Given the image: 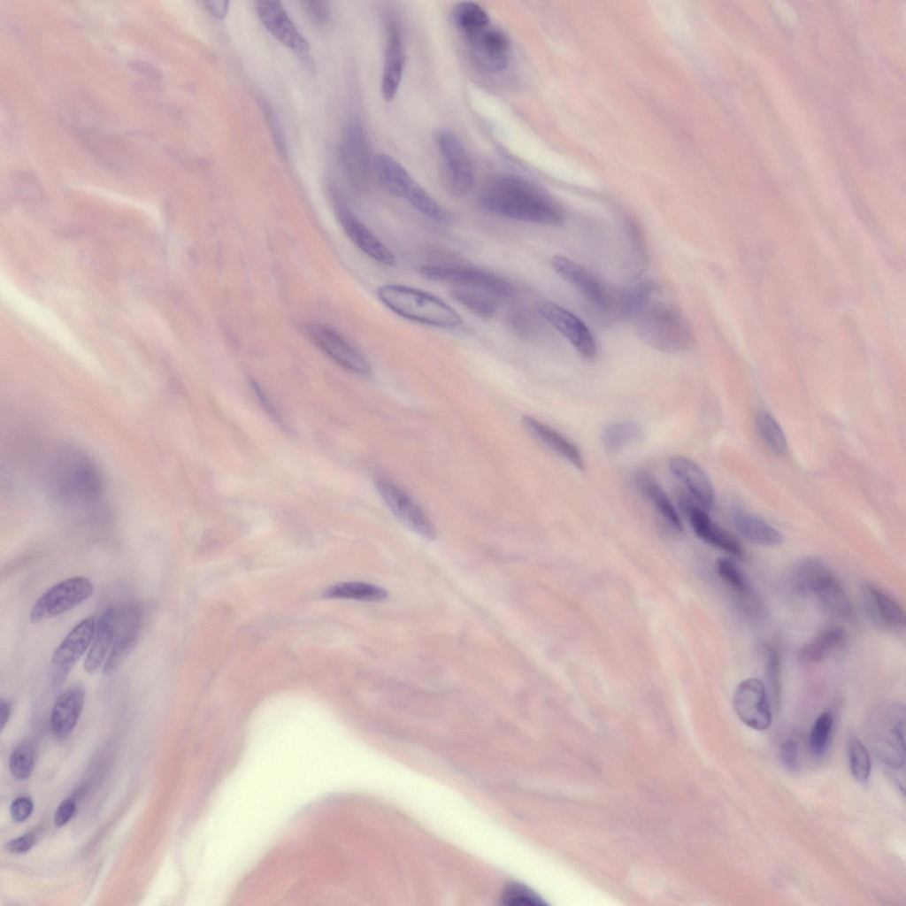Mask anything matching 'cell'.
<instances>
[{"instance_id": "27", "label": "cell", "mask_w": 906, "mask_h": 906, "mask_svg": "<svg viewBox=\"0 0 906 906\" xmlns=\"http://www.w3.org/2000/svg\"><path fill=\"white\" fill-rule=\"evenodd\" d=\"M118 613L119 608L111 606L101 614L84 662V670L88 673L95 672L105 661L113 643Z\"/></svg>"}, {"instance_id": "41", "label": "cell", "mask_w": 906, "mask_h": 906, "mask_svg": "<svg viewBox=\"0 0 906 906\" xmlns=\"http://www.w3.org/2000/svg\"><path fill=\"white\" fill-rule=\"evenodd\" d=\"M833 727V716L823 712L814 722L810 733V747L813 754L820 756L825 751Z\"/></svg>"}, {"instance_id": "19", "label": "cell", "mask_w": 906, "mask_h": 906, "mask_svg": "<svg viewBox=\"0 0 906 906\" xmlns=\"http://www.w3.org/2000/svg\"><path fill=\"white\" fill-rule=\"evenodd\" d=\"M679 505L701 540L733 556H742L743 549L740 541L732 534L714 524L707 511L693 498L682 495Z\"/></svg>"}, {"instance_id": "5", "label": "cell", "mask_w": 906, "mask_h": 906, "mask_svg": "<svg viewBox=\"0 0 906 906\" xmlns=\"http://www.w3.org/2000/svg\"><path fill=\"white\" fill-rule=\"evenodd\" d=\"M871 725L873 747L876 755L892 772L904 769V721L905 710L900 703H889L878 708Z\"/></svg>"}, {"instance_id": "31", "label": "cell", "mask_w": 906, "mask_h": 906, "mask_svg": "<svg viewBox=\"0 0 906 906\" xmlns=\"http://www.w3.org/2000/svg\"><path fill=\"white\" fill-rule=\"evenodd\" d=\"M645 435L643 427L633 420L614 421L604 426L601 432V443L609 453H617L626 447L641 441Z\"/></svg>"}, {"instance_id": "36", "label": "cell", "mask_w": 906, "mask_h": 906, "mask_svg": "<svg viewBox=\"0 0 906 906\" xmlns=\"http://www.w3.org/2000/svg\"><path fill=\"white\" fill-rule=\"evenodd\" d=\"M656 286L649 281L641 282L618 293L617 311L626 317H635L651 300Z\"/></svg>"}, {"instance_id": "16", "label": "cell", "mask_w": 906, "mask_h": 906, "mask_svg": "<svg viewBox=\"0 0 906 906\" xmlns=\"http://www.w3.org/2000/svg\"><path fill=\"white\" fill-rule=\"evenodd\" d=\"M733 704L736 715L747 726L763 731L771 726L769 696L760 680L749 678L740 682L733 693Z\"/></svg>"}, {"instance_id": "52", "label": "cell", "mask_w": 906, "mask_h": 906, "mask_svg": "<svg viewBox=\"0 0 906 906\" xmlns=\"http://www.w3.org/2000/svg\"><path fill=\"white\" fill-rule=\"evenodd\" d=\"M265 113L267 114V119H268V120L270 122L271 129H272L273 134L274 135V141L277 143V146H278L279 150H280V152L283 153V151L285 150L284 140H283V137H282V134L280 132V128L279 127V124L277 122V119L273 114L272 110L270 108L266 109Z\"/></svg>"}, {"instance_id": "15", "label": "cell", "mask_w": 906, "mask_h": 906, "mask_svg": "<svg viewBox=\"0 0 906 906\" xmlns=\"http://www.w3.org/2000/svg\"><path fill=\"white\" fill-rule=\"evenodd\" d=\"M465 41L472 58L485 72L497 73L508 66L511 51V41L500 28L489 24Z\"/></svg>"}, {"instance_id": "44", "label": "cell", "mask_w": 906, "mask_h": 906, "mask_svg": "<svg viewBox=\"0 0 906 906\" xmlns=\"http://www.w3.org/2000/svg\"><path fill=\"white\" fill-rule=\"evenodd\" d=\"M503 902L510 905L518 906H542L544 902L534 892L528 888L513 884L505 891L503 897Z\"/></svg>"}, {"instance_id": "12", "label": "cell", "mask_w": 906, "mask_h": 906, "mask_svg": "<svg viewBox=\"0 0 906 906\" xmlns=\"http://www.w3.org/2000/svg\"><path fill=\"white\" fill-rule=\"evenodd\" d=\"M341 157L351 188L356 191L365 190L369 180L370 158L364 127L356 117L351 118L344 127Z\"/></svg>"}, {"instance_id": "45", "label": "cell", "mask_w": 906, "mask_h": 906, "mask_svg": "<svg viewBox=\"0 0 906 906\" xmlns=\"http://www.w3.org/2000/svg\"><path fill=\"white\" fill-rule=\"evenodd\" d=\"M538 316L540 315L537 311L533 312L528 310H518L511 314L510 324L519 334H532L539 326Z\"/></svg>"}, {"instance_id": "32", "label": "cell", "mask_w": 906, "mask_h": 906, "mask_svg": "<svg viewBox=\"0 0 906 906\" xmlns=\"http://www.w3.org/2000/svg\"><path fill=\"white\" fill-rule=\"evenodd\" d=\"M635 483L641 492L651 502L656 511L676 531H682V523L676 510L665 492L648 472L639 471L635 473Z\"/></svg>"}, {"instance_id": "53", "label": "cell", "mask_w": 906, "mask_h": 906, "mask_svg": "<svg viewBox=\"0 0 906 906\" xmlns=\"http://www.w3.org/2000/svg\"><path fill=\"white\" fill-rule=\"evenodd\" d=\"M11 710H12V705L9 703V701L4 700V699H1V702H0V726H1V730L4 729V727L5 726V725L7 724V722L9 720V718H10V715H11Z\"/></svg>"}, {"instance_id": "6", "label": "cell", "mask_w": 906, "mask_h": 906, "mask_svg": "<svg viewBox=\"0 0 906 906\" xmlns=\"http://www.w3.org/2000/svg\"><path fill=\"white\" fill-rule=\"evenodd\" d=\"M436 143L445 189L452 196H465L472 189L474 181L472 164L465 146L449 130L440 131Z\"/></svg>"}, {"instance_id": "51", "label": "cell", "mask_w": 906, "mask_h": 906, "mask_svg": "<svg viewBox=\"0 0 906 906\" xmlns=\"http://www.w3.org/2000/svg\"><path fill=\"white\" fill-rule=\"evenodd\" d=\"M228 4L229 3L227 1H222V0H219V1H217V0L216 1H203V2H202V4L203 5L205 10L209 13H211L215 18H218V19H224L226 17V13H227V11H228Z\"/></svg>"}, {"instance_id": "21", "label": "cell", "mask_w": 906, "mask_h": 906, "mask_svg": "<svg viewBox=\"0 0 906 906\" xmlns=\"http://www.w3.org/2000/svg\"><path fill=\"white\" fill-rule=\"evenodd\" d=\"M862 597L867 615L876 626L888 631L904 627L906 618L903 609L884 590L872 584H864Z\"/></svg>"}, {"instance_id": "43", "label": "cell", "mask_w": 906, "mask_h": 906, "mask_svg": "<svg viewBox=\"0 0 906 906\" xmlns=\"http://www.w3.org/2000/svg\"><path fill=\"white\" fill-rule=\"evenodd\" d=\"M766 680L771 690L772 696L777 705L780 699V656L775 647H769L765 664Z\"/></svg>"}, {"instance_id": "2", "label": "cell", "mask_w": 906, "mask_h": 906, "mask_svg": "<svg viewBox=\"0 0 906 906\" xmlns=\"http://www.w3.org/2000/svg\"><path fill=\"white\" fill-rule=\"evenodd\" d=\"M43 483L52 501L67 505L90 503L103 491V479L96 465L85 453L67 446L50 456Z\"/></svg>"}, {"instance_id": "54", "label": "cell", "mask_w": 906, "mask_h": 906, "mask_svg": "<svg viewBox=\"0 0 906 906\" xmlns=\"http://www.w3.org/2000/svg\"><path fill=\"white\" fill-rule=\"evenodd\" d=\"M776 4H777L776 8L779 11V12L782 15L785 16L786 19L790 20V21L794 20L795 13L792 10V8L787 5V3H785V2H776Z\"/></svg>"}, {"instance_id": "20", "label": "cell", "mask_w": 906, "mask_h": 906, "mask_svg": "<svg viewBox=\"0 0 906 906\" xmlns=\"http://www.w3.org/2000/svg\"><path fill=\"white\" fill-rule=\"evenodd\" d=\"M141 612L133 604L119 608L112 646L104 661L103 672L112 673L135 648L141 632Z\"/></svg>"}, {"instance_id": "38", "label": "cell", "mask_w": 906, "mask_h": 906, "mask_svg": "<svg viewBox=\"0 0 906 906\" xmlns=\"http://www.w3.org/2000/svg\"><path fill=\"white\" fill-rule=\"evenodd\" d=\"M757 431L767 447L777 455H785L788 444L785 434L777 420L767 412H758L756 416Z\"/></svg>"}, {"instance_id": "30", "label": "cell", "mask_w": 906, "mask_h": 906, "mask_svg": "<svg viewBox=\"0 0 906 906\" xmlns=\"http://www.w3.org/2000/svg\"><path fill=\"white\" fill-rule=\"evenodd\" d=\"M451 296L462 306L482 318L495 315L502 299L493 291L479 287L454 286Z\"/></svg>"}, {"instance_id": "26", "label": "cell", "mask_w": 906, "mask_h": 906, "mask_svg": "<svg viewBox=\"0 0 906 906\" xmlns=\"http://www.w3.org/2000/svg\"><path fill=\"white\" fill-rule=\"evenodd\" d=\"M526 430L537 441L571 463L580 470L585 469L581 452L577 446L559 432L531 416L523 418Z\"/></svg>"}, {"instance_id": "35", "label": "cell", "mask_w": 906, "mask_h": 906, "mask_svg": "<svg viewBox=\"0 0 906 906\" xmlns=\"http://www.w3.org/2000/svg\"><path fill=\"white\" fill-rule=\"evenodd\" d=\"M324 595L327 598L376 602L385 599L388 596V591L371 583L352 581L333 586L325 591Z\"/></svg>"}, {"instance_id": "1", "label": "cell", "mask_w": 906, "mask_h": 906, "mask_svg": "<svg viewBox=\"0 0 906 906\" xmlns=\"http://www.w3.org/2000/svg\"><path fill=\"white\" fill-rule=\"evenodd\" d=\"M479 203L486 211L502 218L548 226L564 222L561 207L549 196L515 175L490 180L480 190Z\"/></svg>"}, {"instance_id": "14", "label": "cell", "mask_w": 906, "mask_h": 906, "mask_svg": "<svg viewBox=\"0 0 906 906\" xmlns=\"http://www.w3.org/2000/svg\"><path fill=\"white\" fill-rule=\"evenodd\" d=\"M541 318L563 334L574 349L585 358L596 354V342L587 325L567 309L549 301L536 304Z\"/></svg>"}, {"instance_id": "18", "label": "cell", "mask_w": 906, "mask_h": 906, "mask_svg": "<svg viewBox=\"0 0 906 906\" xmlns=\"http://www.w3.org/2000/svg\"><path fill=\"white\" fill-rule=\"evenodd\" d=\"M96 626L95 616L83 618L58 646L51 658L54 687L61 685L76 662L88 649L92 642Z\"/></svg>"}, {"instance_id": "37", "label": "cell", "mask_w": 906, "mask_h": 906, "mask_svg": "<svg viewBox=\"0 0 906 906\" xmlns=\"http://www.w3.org/2000/svg\"><path fill=\"white\" fill-rule=\"evenodd\" d=\"M824 610L831 615L847 618L852 612L850 601L836 578L814 595Z\"/></svg>"}, {"instance_id": "13", "label": "cell", "mask_w": 906, "mask_h": 906, "mask_svg": "<svg viewBox=\"0 0 906 906\" xmlns=\"http://www.w3.org/2000/svg\"><path fill=\"white\" fill-rule=\"evenodd\" d=\"M303 331L316 347L341 367L361 376L371 374L365 357L334 329L321 324H308Z\"/></svg>"}, {"instance_id": "24", "label": "cell", "mask_w": 906, "mask_h": 906, "mask_svg": "<svg viewBox=\"0 0 906 906\" xmlns=\"http://www.w3.org/2000/svg\"><path fill=\"white\" fill-rule=\"evenodd\" d=\"M672 473L687 487L692 498L703 509L709 511L715 503L712 484L702 467L692 459L677 456L669 463Z\"/></svg>"}, {"instance_id": "9", "label": "cell", "mask_w": 906, "mask_h": 906, "mask_svg": "<svg viewBox=\"0 0 906 906\" xmlns=\"http://www.w3.org/2000/svg\"><path fill=\"white\" fill-rule=\"evenodd\" d=\"M255 9L261 23L273 36L299 58L307 72L314 73L311 47L281 4L277 1H257Z\"/></svg>"}, {"instance_id": "28", "label": "cell", "mask_w": 906, "mask_h": 906, "mask_svg": "<svg viewBox=\"0 0 906 906\" xmlns=\"http://www.w3.org/2000/svg\"><path fill=\"white\" fill-rule=\"evenodd\" d=\"M733 522L738 533L750 542L763 546H777L783 542V535L778 529L743 509L733 510Z\"/></svg>"}, {"instance_id": "42", "label": "cell", "mask_w": 906, "mask_h": 906, "mask_svg": "<svg viewBox=\"0 0 906 906\" xmlns=\"http://www.w3.org/2000/svg\"><path fill=\"white\" fill-rule=\"evenodd\" d=\"M35 751L29 743L16 747L10 756V770L19 779H27L34 768Z\"/></svg>"}, {"instance_id": "47", "label": "cell", "mask_w": 906, "mask_h": 906, "mask_svg": "<svg viewBox=\"0 0 906 906\" xmlns=\"http://www.w3.org/2000/svg\"><path fill=\"white\" fill-rule=\"evenodd\" d=\"M779 756L781 763L787 770L795 772L798 769V747L795 740L788 739L781 745Z\"/></svg>"}, {"instance_id": "34", "label": "cell", "mask_w": 906, "mask_h": 906, "mask_svg": "<svg viewBox=\"0 0 906 906\" xmlns=\"http://www.w3.org/2000/svg\"><path fill=\"white\" fill-rule=\"evenodd\" d=\"M452 19L464 39L475 35L490 24L487 12L478 4L469 1L457 3L454 6Z\"/></svg>"}, {"instance_id": "3", "label": "cell", "mask_w": 906, "mask_h": 906, "mask_svg": "<svg viewBox=\"0 0 906 906\" xmlns=\"http://www.w3.org/2000/svg\"><path fill=\"white\" fill-rule=\"evenodd\" d=\"M377 296L393 312L412 321L442 328L457 327L463 323L450 305L412 287L386 284L377 289Z\"/></svg>"}, {"instance_id": "49", "label": "cell", "mask_w": 906, "mask_h": 906, "mask_svg": "<svg viewBox=\"0 0 906 906\" xmlns=\"http://www.w3.org/2000/svg\"><path fill=\"white\" fill-rule=\"evenodd\" d=\"M75 811V802L72 799L63 801L58 807L54 821L57 826L65 825L73 817Z\"/></svg>"}, {"instance_id": "48", "label": "cell", "mask_w": 906, "mask_h": 906, "mask_svg": "<svg viewBox=\"0 0 906 906\" xmlns=\"http://www.w3.org/2000/svg\"><path fill=\"white\" fill-rule=\"evenodd\" d=\"M34 804L32 800L27 796H19L15 798L11 804V815L14 821L22 822L26 820L32 813Z\"/></svg>"}, {"instance_id": "39", "label": "cell", "mask_w": 906, "mask_h": 906, "mask_svg": "<svg viewBox=\"0 0 906 906\" xmlns=\"http://www.w3.org/2000/svg\"><path fill=\"white\" fill-rule=\"evenodd\" d=\"M847 754L852 776L859 782H865L871 773V758L865 745L857 736L848 737Z\"/></svg>"}, {"instance_id": "29", "label": "cell", "mask_w": 906, "mask_h": 906, "mask_svg": "<svg viewBox=\"0 0 906 906\" xmlns=\"http://www.w3.org/2000/svg\"><path fill=\"white\" fill-rule=\"evenodd\" d=\"M834 578L829 566L817 557L800 560L793 570L794 585L805 595H815Z\"/></svg>"}, {"instance_id": "17", "label": "cell", "mask_w": 906, "mask_h": 906, "mask_svg": "<svg viewBox=\"0 0 906 906\" xmlns=\"http://www.w3.org/2000/svg\"><path fill=\"white\" fill-rule=\"evenodd\" d=\"M332 195L340 224L353 243L374 261L387 266L395 265L396 257L392 250L359 220L336 190Z\"/></svg>"}, {"instance_id": "23", "label": "cell", "mask_w": 906, "mask_h": 906, "mask_svg": "<svg viewBox=\"0 0 906 906\" xmlns=\"http://www.w3.org/2000/svg\"><path fill=\"white\" fill-rule=\"evenodd\" d=\"M372 165L382 188L395 197L404 199L410 203L422 188L405 168L390 155L377 154Z\"/></svg>"}, {"instance_id": "46", "label": "cell", "mask_w": 906, "mask_h": 906, "mask_svg": "<svg viewBox=\"0 0 906 906\" xmlns=\"http://www.w3.org/2000/svg\"><path fill=\"white\" fill-rule=\"evenodd\" d=\"M301 5L305 14L317 26H324L330 19V8L323 1H303Z\"/></svg>"}, {"instance_id": "7", "label": "cell", "mask_w": 906, "mask_h": 906, "mask_svg": "<svg viewBox=\"0 0 906 906\" xmlns=\"http://www.w3.org/2000/svg\"><path fill=\"white\" fill-rule=\"evenodd\" d=\"M92 582L84 576H73L48 588L35 602L29 614L33 624L65 613L88 599L93 593Z\"/></svg>"}, {"instance_id": "4", "label": "cell", "mask_w": 906, "mask_h": 906, "mask_svg": "<svg viewBox=\"0 0 906 906\" xmlns=\"http://www.w3.org/2000/svg\"><path fill=\"white\" fill-rule=\"evenodd\" d=\"M635 319L640 338L659 351L680 352L687 349L692 342L686 318L671 303L650 300Z\"/></svg>"}, {"instance_id": "40", "label": "cell", "mask_w": 906, "mask_h": 906, "mask_svg": "<svg viewBox=\"0 0 906 906\" xmlns=\"http://www.w3.org/2000/svg\"><path fill=\"white\" fill-rule=\"evenodd\" d=\"M716 572L738 595L749 599L753 592L749 582L741 569L728 558H718L715 564Z\"/></svg>"}, {"instance_id": "50", "label": "cell", "mask_w": 906, "mask_h": 906, "mask_svg": "<svg viewBox=\"0 0 906 906\" xmlns=\"http://www.w3.org/2000/svg\"><path fill=\"white\" fill-rule=\"evenodd\" d=\"M35 842V834L28 833L9 841L6 845V848L12 853L21 854L29 850Z\"/></svg>"}, {"instance_id": "8", "label": "cell", "mask_w": 906, "mask_h": 906, "mask_svg": "<svg viewBox=\"0 0 906 906\" xmlns=\"http://www.w3.org/2000/svg\"><path fill=\"white\" fill-rule=\"evenodd\" d=\"M375 488L394 516L407 528L426 540H434L436 529L419 504L391 479L380 476Z\"/></svg>"}, {"instance_id": "22", "label": "cell", "mask_w": 906, "mask_h": 906, "mask_svg": "<svg viewBox=\"0 0 906 906\" xmlns=\"http://www.w3.org/2000/svg\"><path fill=\"white\" fill-rule=\"evenodd\" d=\"M405 64L404 45L401 30L395 22L388 23L384 64L381 74L380 91L386 101H391L397 94Z\"/></svg>"}, {"instance_id": "10", "label": "cell", "mask_w": 906, "mask_h": 906, "mask_svg": "<svg viewBox=\"0 0 906 906\" xmlns=\"http://www.w3.org/2000/svg\"><path fill=\"white\" fill-rule=\"evenodd\" d=\"M554 271L572 285L595 310L608 313L617 311L618 293L582 265L564 256L551 259Z\"/></svg>"}, {"instance_id": "33", "label": "cell", "mask_w": 906, "mask_h": 906, "mask_svg": "<svg viewBox=\"0 0 906 906\" xmlns=\"http://www.w3.org/2000/svg\"><path fill=\"white\" fill-rule=\"evenodd\" d=\"M844 632L838 626L828 627L806 642L800 650L801 659L817 664L826 659L843 642Z\"/></svg>"}, {"instance_id": "11", "label": "cell", "mask_w": 906, "mask_h": 906, "mask_svg": "<svg viewBox=\"0 0 906 906\" xmlns=\"http://www.w3.org/2000/svg\"><path fill=\"white\" fill-rule=\"evenodd\" d=\"M422 277L436 282L454 286L479 287L488 288L502 299L515 294L514 286L506 279L472 267L454 265H426L419 269Z\"/></svg>"}, {"instance_id": "25", "label": "cell", "mask_w": 906, "mask_h": 906, "mask_svg": "<svg viewBox=\"0 0 906 906\" xmlns=\"http://www.w3.org/2000/svg\"><path fill=\"white\" fill-rule=\"evenodd\" d=\"M85 693L80 686H73L62 692L55 701L50 725L52 734L65 739L73 731L81 716Z\"/></svg>"}]
</instances>
